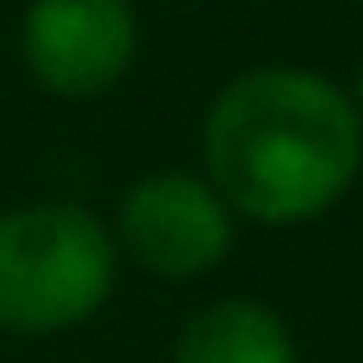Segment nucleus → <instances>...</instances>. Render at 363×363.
Listing matches in <instances>:
<instances>
[{"label":"nucleus","mask_w":363,"mask_h":363,"mask_svg":"<svg viewBox=\"0 0 363 363\" xmlns=\"http://www.w3.org/2000/svg\"><path fill=\"white\" fill-rule=\"evenodd\" d=\"M204 182L238 221L301 227L335 210L363 170V119L318 68L261 62L233 74L199 125Z\"/></svg>","instance_id":"obj_1"},{"label":"nucleus","mask_w":363,"mask_h":363,"mask_svg":"<svg viewBox=\"0 0 363 363\" xmlns=\"http://www.w3.org/2000/svg\"><path fill=\"white\" fill-rule=\"evenodd\" d=\"M119 278L113 233L79 204L0 210V329L57 335L102 312Z\"/></svg>","instance_id":"obj_2"},{"label":"nucleus","mask_w":363,"mask_h":363,"mask_svg":"<svg viewBox=\"0 0 363 363\" xmlns=\"http://www.w3.org/2000/svg\"><path fill=\"white\" fill-rule=\"evenodd\" d=\"M238 233V216L221 204V193L204 176L187 170H153L119 199L113 250H125L153 278H204L227 261Z\"/></svg>","instance_id":"obj_3"},{"label":"nucleus","mask_w":363,"mask_h":363,"mask_svg":"<svg viewBox=\"0 0 363 363\" xmlns=\"http://www.w3.org/2000/svg\"><path fill=\"white\" fill-rule=\"evenodd\" d=\"M17 51L40 91L68 102L102 96L130 74L142 51L136 6L130 0H28Z\"/></svg>","instance_id":"obj_4"},{"label":"nucleus","mask_w":363,"mask_h":363,"mask_svg":"<svg viewBox=\"0 0 363 363\" xmlns=\"http://www.w3.org/2000/svg\"><path fill=\"white\" fill-rule=\"evenodd\" d=\"M170 363H301V357L289 323L267 301L221 295L182 323Z\"/></svg>","instance_id":"obj_5"},{"label":"nucleus","mask_w":363,"mask_h":363,"mask_svg":"<svg viewBox=\"0 0 363 363\" xmlns=\"http://www.w3.org/2000/svg\"><path fill=\"white\" fill-rule=\"evenodd\" d=\"M346 96H352V108H357V119H363V68H357V79H352V91H346Z\"/></svg>","instance_id":"obj_6"}]
</instances>
